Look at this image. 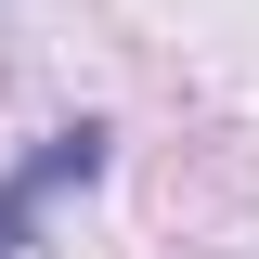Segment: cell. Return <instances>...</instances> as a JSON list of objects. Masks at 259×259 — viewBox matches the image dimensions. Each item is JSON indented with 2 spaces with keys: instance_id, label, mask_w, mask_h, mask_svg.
Listing matches in <instances>:
<instances>
[{
  "instance_id": "1",
  "label": "cell",
  "mask_w": 259,
  "mask_h": 259,
  "mask_svg": "<svg viewBox=\"0 0 259 259\" xmlns=\"http://www.w3.org/2000/svg\"><path fill=\"white\" fill-rule=\"evenodd\" d=\"M104 156H117V130H104V117H65L52 143H39L13 182H0V259L39 233V207H52V194H91V182H104Z\"/></svg>"
}]
</instances>
